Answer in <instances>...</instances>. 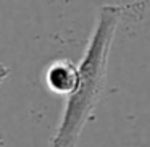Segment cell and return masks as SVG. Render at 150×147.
Segmentation results:
<instances>
[{"label": "cell", "mask_w": 150, "mask_h": 147, "mask_svg": "<svg viewBox=\"0 0 150 147\" xmlns=\"http://www.w3.org/2000/svg\"><path fill=\"white\" fill-rule=\"evenodd\" d=\"M8 75H10V68L7 65H4V63H0V84L8 78Z\"/></svg>", "instance_id": "obj_3"}, {"label": "cell", "mask_w": 150, "mask_h": 147, "mask_svg": "<svg viewBox=\"0 0 150 147\" xmlns=\"http://www.w3.org/2000/svg\"><path fill=\"white\" fill-rule=\"evenodd\" d=\"M44 79L47 87L53 94L69 99L76 94L79 87V81H81L79 65H74L66 58H58L47 66Z\"/></svg>", "instance_id": "obj_2"}, {"label": "cell", "mask_w": 150, "mask_h": 147, "mask_svg": "<svg viewBox=\"0 0 150 147\" xmlns=\"http://www.w3.org/2000/svg\"><path fill=\"white\" fill-rule=\"evenodd\" d=\"M124 20L123 5H103L97 24L79 63L81 81L74 95L66 99L60 123L57 126L52 147H76L87 120L98 104L107 78L110 49L116 28Z\"/></svg>", "instance_id": "obj_1"}]
</instances>
